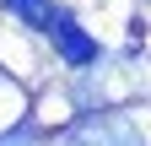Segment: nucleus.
<instances>
[{
    "label": "nucleus",
    "mask_w": 151,
    "mask_h": 146,
    "mask_svg": "<svg viewBox=\"0 0 151 146\" xmlns=\"http://www.w3.org/2000/svg\"><path fill=\"white\" fill-rule=\"evenodd\" d=\"M65 146H146L140 124L119 108H92L65 130Z\"/></svg>",
    "instance_id": "nucleus-1"
},
{
    "label": "nucleus",
    "mask_w": 151,
    "mask_h": 146,
    "mask_svg": "<svg viewBox=\"0 0 151 146\" xmlns=\"http://www.w3.org/2000/svg\"><path fill=\"white\" fill-rule=\"evenodd\" d=\"M49 38H54V49H60V60H65V65H76V70H81V65H97V54H103V49H97V38H92V33H81V22H76L70 11L54 22Z\"/></svg>",
    "instance_id": "nucleus-2"
},
{
    "label": "nucleus",
    "mask_w": 151,
    "mask_h": 146,
    "mask_svg": "<svg viewBox=\"0 0 151 146\" xmlns=\"http://www.w3.org/2000/svg\"><path fill=\"white\" fill-rule=\"evenodd\" d=\"M6 11H11L22 27H32V33H54V22L65 16L54 0H6Z\"/></svg>",
    "instance_id": "nucleus-3"
},
{
    "label": "nucleus",
    "mask_w": 151,
    "mask_h": 146,
    "mask_svg": "<svg viewBox=\"0 0 151 146\" xmlns=\"http://www.w3.org/2000/svg\"><path fill=\"white\" fill-rule=\"evenodd\" d=\"M0 146H43V135H38V124H11L0 135Z\"/></svg>",
    "instance_id": "nucleus-4"
}]
</instances>
